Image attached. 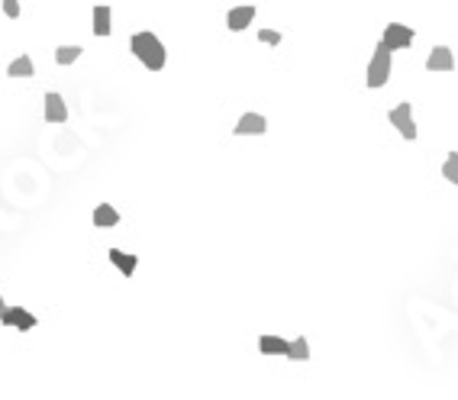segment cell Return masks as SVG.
Returning a JSON list of instances; mask_svg holds the SVG:
<instances>
[{
	"instance_id": "1",
	"label": "cell",
	"mask_w": 458,
	"mask_h": 400,
	"mask_svg": "<svg viewBox=\"0 0 458 400\" xmlns=\"http://www.w3.org/2000/svg\"><path fill=\"white\" fill-rule=\"evenodd\" d=\"M129 49H133V55L149 68V71H162V68H165V45H162L159 36L136 33L133 39H129Z\"/></svg>"
},
{
	"instance_id": "2",
	"label": "cell",
	"mask_w": 458,
	"mask_h": 400,
	"mask_svg": "<svg viewBox=\"0 0 458 400\" xmlns=\"http://www.w3.org/2000/svg\"><path fill=\"white\" fill-rule=\"evenodd\" d=\"M387 78H391V49L384 45V42H378L375 49V59H371V65H368V87L371 91H378V87H384L387 84Z\"/></svg>"
},
{
	"instance_id": "3",
	"label": "cell",
	"mask_w": 458,
	"mask_h": 400,
	"mask_svg": "<svg viewBox=\"0 0 458 400\" xmlns=\"http://www.w3.org/2000/svg\"><path fill=\"white\" fill-rule=\"evenodd\" d=\"M391 120L394 126H397L400 129V136H403V139H417V120H413V103H407V100H403V103H397V107L391 110Z\"/></svg>"
},
{
	"instance_id": "4",
	"label": "cell",
	"mask_w": 458,
	"mask_h": 400,
	"mask_svg": "<svg viewBox=\"0 0 458 400\" xmlns=\"http://www.w3.org/2000/svg\"><path fill=\"white\" fill-rule=\"evenodd\" d=\"M381 42H384V45H387L391 52L410 49V45H413V29H410V26H403V23H391V26H384Z\"/></svg>"
},
{
	"instance_id": "5",
	"label": "cell",
	"mask_w": 458,
	"mask_h": 400,
	"mask_svg": "<svg viewBox=\"0 0 458 400\" xmlns=\"http://www.w3.org/2000/svg\"><path fill=\"white\" fill-rule=\"evenodd\" d=\"M252 23H255V7H252V3H245V7H233L229 13H226V26H229L233 33L249 29Z\"/></svg>"
},
{
	"instance_id": "6",
	"label": "cell",
	"mask_w": 458,
	"mask_h": 400,
	"mask_svg": "<svg viewBox=\"0 0 458 400\" xmlns=\"http://www.w3.org/2000/svg\"><path fill=\"white\" fill-rule=\"evenodd\" d=\"M0 323L10 326V329H33L36 317L29 313V310H23V307H7V310H3V317H0Z\"/></svg>"
},
{
	"instance_id": "7",
	"label": "cell",
	"mask_w": 458,
	"mask_h": 400,
	"mask_svg": "<svg viewBox=\"0 0 458 400\" xmlns=\"http://www.w3.org/2000/svg\"><path fill=\"white\" fill-rule=\"evenodd\" d=\"M233 133L236 136H262V133H268V120L262 117V113H245V117H239Z\"/></svg>"
},
{
	"instance_id": "8",
	"label": "cell",
	"mask_w": 458,
	"mask_h": 400,
	"mask_svg": "<svg viewBox=\"0 0 458 400\" xmlns=\"http://www.w3.org/2000/svg\"><path fill=\"white\" fill-rule=\"evenodd\" d=\"M455 68V59H452V49L449 45H436L426 59V71H452Z\"/></svg>"
},
{
	"instance_id": "9",
	"label": "cell",
	"mask_w": 458,
	"mask_h": 400,
	"mask_svg": "<svg viewBox=\"0 0 458 400\" xmlns=\"http://www.w3.org/2000/svg\"><path fill=\"white\" fill-rule=\"evenodd\" d=\"M45 120L49 123H65L68 120V107H65V97L62 94H45Z\"/></svg>"
},
{
	"instance_id": "10",
	"label": "cell",
	"mask_w": 458,
	"mask_h": 400,
	"mask_svg": "<svg viewBox=\"0 0 458 400\" xmlns=\"http://www.w3.org/2000/svg\"><path fill=\"white\" fill-rule=\"evenodd\" d=\"M110 262L123 271L126 278H133L136 275V265H139V259L136 255H129V252H123V249H110Z\"/></svg>"
},
{
	"instance_id": "11",
	"label": "cell",
	"mask_w": 458,
	"mask_h": 400,
	"mask_svg": "<svg viewBox=\"0 0 458 400\" xmlns=\"http://www.w3.org/2000/svg\"><path fill=\"white\" fill-rule=\"evenodd\" d=\"M120 223V213L110 203H100V207H94V226H100V229H110V226Z\"/></svg>"
},
{
	"instance_id": "12",
	"label": "cell",
	"mask_w": 458,
	"mask_h": 400,
	"mask_svg": "<svg viewBox=\"0 0 458 400\" xmlns=\"http://www.w3.org/2000/svg\"><path fill=\"white\" fill-rule=\"evenodd\" d=\"M110 7H103V3H97L94 7V36H110L113 33V26H110Z\"/></svg>"
},
{
	"instance_id": "13",
	"label": "cell",
	"mask_w": 458,
	"mask_h": 400,
	"mask_svg": "<svg viewBox=\"0 0 458 400\" xmlns=\"http://www.w3.org/2000/svg\"><path fill=\"white\" fill-rule=\"evenodd\" d=\"M259 352L262 355H287V339H281V336H262Z\"/></svg>"
},
{
	"instance_id": "14",
	"label": "cell",
	"mask_w": 458,
	"mask_h": 400,
	"mask_svg": "<svg viewBox=\"0 0 458 400\" xmlns=\"http://www.w3.org/2000/svg\"><path fill=\"white\" fill-rule=\"evenodd\" d=\"M7 75L10 78H33L36 75L33 59H29V55H20V59H13V62H10V68H7Z\"/></svg>"
},
{
	"instance_id": "15",
	"label": "cell",
	"mask_w": 458,
	"mask_h": 400,
	"mask_svg": "<svg viewBox=\"0 0 458 400\" xmlns=\"http://www.w3.org/2000/svg\"><path fill=\"white\" fill-rule=\"evenodd\" d=\"M287 359H294V362H307L310 359V345H307L303 336H297L294 342H287Z\"/></svg>"
},
{
	"instance_id": "16",
	"label": "cell",
	"mask_w": 458,
	"mask_h": 400,
	"mask_svg": "<svg viewBox=\"0 0 458 400\" xmlns=\"http://www.w3.org/2000/svg\"><path fill=\"white\" fill-rule=\"evenodd\" d=\"M78 59H81V45H59L55 49V62L59 65H75Z\"/></svg>"
},
{
	"instance_id": "17",
	"label": "cell",
	"mask_w": 458,
	"mask_h": 400,
	"mask_svg": "<svg viewBox=\"0 0 458 400\" xmlns=\"http://www.w3.org/2000/svg\"><path fill=\"white\" fill-rule=\"evenodd\" d=\"M442 175H445V181L458 184V152H449V159L442 165Z\"/></svg>"
},
{
	"instance_id": "18",
	"label": "cell",
	"mask_w": 458,
	"mask_h": 400,
	"mask_svg": "<svg viewBox=\"0 0 458 400\" xmlns=\"http://www.w3.org/2000/svg\"><path fill=\"white\" fill-rule=\"evenodd\" d=\"M259 39L265 42V45H281V33H275V29H262Z\"/></svg>"
},
{
	"instance_id": "19",
	"label": "cell",
	"mask_w": 458,
	"mask_h": 400,
	"mask_svg": "<svg viewBox=\"0 0 458 400\" xmlns=\"http://www.w3.org/2000/svg\"><path fill=\"white\" fill-rule=\"evenodd\" d=\"M3 13H7L10 20L20 17V0H3Z\"/></svg>"
},
{
	"instance_id": "20",
	"label": "cell",
	"mask_w": 458,
	"mask_h": 400,
	"mask_svg": "<svg viewBox=\"0 0 458 400\" xmlns=\"http://www.w3.org/2000/svg\"><path fill=\"white\" fill-rule=\"evenodd\" d=\"M3 310H7V303H3V297H0V317H3Z\"/></svg>"
}]
</instances>
